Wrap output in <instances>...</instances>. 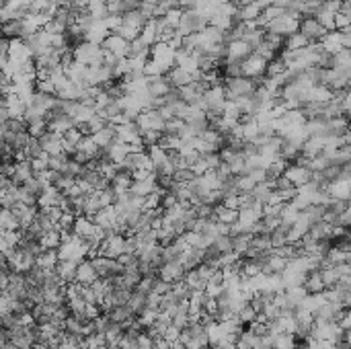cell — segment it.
Masks as SVG:
<instances>
[{"label": "cell", "mask_w": 351, "mask_h": 349, "mask_svg": "<svg viewBox=\"0 0 351 349\" xmlns=\"http://www.w3.org/2000/svg\"><path fill=\"white\" fill-rule=\"evenodd\" d=\"M349 191H351V183L349 179H337L329 185L327 193L333 197V200H349Z\"/></svg>", "instance_id": "15"}, {"label": "cell", "mask_w": 351, "mask_h": 349, "mask_svg": "<svg viewBox=\"0 0 351 349\" xmlns=\"http://www.w3.org/2000/svg\"><path fill=\"white\" fill-rule=\"evenodd\" d=\"M341 47L343 49L351 47V33H341Z\"/></svg>", "instance_id": "60"}, {"label": "cell", "mask_w": 351, "mask_h": 349, "mask_svg": "<svg viewBox=\"0 0 351 349\" xmlns=\"http://www.w3.org/2000/svg\"><path fill=\"white\" fill-rule=\"evenodd\" d=\"M86 9L94 21H103L107 17V0H90Z\"/></svg>", "instance_id": "27"}, {"label": "cell", "mask_w": 351, "mask_h": 349, "mask_svg": "<svg viewBox=\"0 0 351 349\" xmlns=\"http://www.w3.org/2000/svg\"><path fill=\"white\" fill-rule=\"evenodd\" d=\"M285 292V296H288V300L294 304V306H298L306 296H308V292H306V288L304 285H296V288H288V290H283Z\"/></svg>", "instance_id": "37"}, {"label": "cell", "mask_w": 351, "mask_h": 349, "mask_svg": "<svg viewBox=\"0 0 351 349\" xmlns=\"http://www.w3.org/2000/svg\"><path fill=\"white\" fill-rule=\"evenodd\" d=\"M158 146H161L163 150H167V152H179V150L185 146V142H183L179 136H169V134H163V136H161V140H158Z\"/></svg>", "instance_id": "25"}, {"label": "cell", "mask_w": 351, "mask_h": 349, "mask_svg": "<svg viewBox=\"0 0 351 349\" xmlns=\"http://www.w3.org/2000/svg\"><path fill=\"white\" fill-rule=\"evenodd\" d=\"M181 13H183L181 9H171V11L165 13L163 19H165V23H167L169 27H175V29H177V25H179V21H181Z\"/></svg>", "instance_id": "47"}, {"label": "cell", "mask_w": 351, "mask_h": 349, "mask_svg": "<svg viewBox=\"0 0 351 349\" xmlns=\"http://www.w3.org/2000/svg\"><path fill=\"white\" fill-rule=\"evenodd\" d=\"M265 64L267 62L263 58H259L255 52H250L242 62H240V68H242V76L246 78H259L265 74Z\"/></svg>", "instance_id": "3"}, {"label": "cell", "mask_w": 351, "mask_h": 349, "mask_svg": "<svg viewBox=\"0 0 351 349\" xmlns=\"http://www.w3.org/2000/svg\"><path fill=\"white\" fill-rule=\"evenodd\" d=\"M335 60H337V66L351 68V52L349 49H341L339 54H335Z\"/></svg>", "instance_id": "49"}, {"label": "cell", "mask_w": 351, "mask_h": 349, "mask_svg": "<svg viewBox=\"0 0 351 349\" xmlns=\"http://www.w3.org/2000/svg\"><path fill=\"white\" fill-rule=\"evenodd\" d=\"M181 236H183V240H185V242H187V244H189L191 248H197V244H199V238H202V236H199L197 232H193V230H189V232H183Z\"/></svg>", "instance_id": "55"}, {"label": "cell", "mask_w": 351, "mask_h": 349, "mask_svg": "<svg viewBox=\"0 0 351 349\" xmlns=\"http://www.w3.org/2000/svg\"><path fill=\"white\" fill-rule=\"evenodd\" d=\"M298 339L294 333H277L271 337V349H296Z\"/></svg>", "instance_id": "18"}, {"label": "cell", "mask_w": 351, "mask_h": 349, "mask_svg": "<svg viewBox=\"0 0 351 349\" xmlns=\"http://www.w3.org/2000/svg\"><path fill=\"white\" fill-rule=\"evenodd\" d=\"M302 285L306 288L308 294H318V292H323V290H325V283H323V279H321V271H318V269L308 271Z\"/></svg>", "instance_id": "17"}, {"label": "cell", "mask_w": 351, "mask_h": 349, "mask_svg": "<svg viewBox=\"0 0 351 349\" xmlns=\"http://www.w3.org/2000/svg\"><path fill=\"white\" fill-rule=\"evenodd\" d=\"M220 204L228 210H238L240 208V195H226V197H222Z\"/></svg>", "instance_id": "53"}, {"label": "cell", "mask_w": 351, "mask_h": 349, "mask_svg": "<svg viewBox=\"0 0 351 349\" xmlns=\"http://www.w3.org/2000/svg\"><path fill=\"white\" fill-rule=\"evenodd\" d=\"M125 306L130 308V312H132L134 316H138V314L146 308V294H142V292H138V290H132V296H130V300L125 302Z\"/></svg>", "instance_id": "24"}, {"label": "cell", "mask_w": 351, "mask_h": 349, "mask_svg": "<svg viewBox=\"0 0 351 349\" xmlns=\"http://www.w3.org/2000/svg\"><path fill=\"white\" fill-rule=\"evenodd\" d=\"M136 123L140 125V130L146 132V130H154V132H163L165 130V119L161 117V113H158L156 109H144Z\"/></svg>", "instance_id": "4"}, {"label": "cell", "mask_w": 351, "mask_h": 349, "mask_svg": "<svg viewBox=\"0 0 351 349\" xmlns=\"http://www.w3.org/2000/svg\"><path fill=\"white\" fill-rule=\"evenodd\" d=\"M265 316H267V321H275L277 319V316H279V308L273 304V302H267V304H263V310H261Z\"/></svg>", "instance_id": "52"}, {"label": "cell", "mask_w": 351, "mask_h": 349, "mask_svg": "<svg viewBox=\"0 0 351 349\" xmlns=\"http://www.w3.org/2000/svg\"><path fill=\"white\" fill-rule=\"evenodd\" d=\"M115 33H117L119 37H123L125 41H134V39H136V37L140 35L136 29H132V27H125L123 23H121V25H119V27L115 29Z\"/></svg>", "instance_id": "42"}, {"label": "cell", "mask_w": 351, "mask_h": 349, "mask_svg": "<svg viewBox=\"0 0 351 349\" xmlns=\"http://www.w3.org/2000/svg\"><path fill=\"white\" fill-rule=\"evenodd\" d=\"M283 177L288 179L294 187H302V185H306L310 181L312 171H308L304 167H298V165H288V167H285V171H283Z\"/></svg>", "instance_id": "6"}, {"label": "cell", "mask_w": 351, "mask_h": 349, "mask_svg": "<svg viewBox=\"0 0 351 349\" xmlns=\"http://www.w3.org/2000/svg\"><path fill=\"white\" fill-rule=\"evenodd\" d=\"M152 292L158 294V296H165L167 292H171V283L163 281L161 277H156V279H154V285H152Z\"/></svg>", "instance_id": "51"}, {"label": "cell", "mask_w": 351, "mask_h": 349, "mask_svg": "<svg viewBox=\"0 0 351 349\" xmlns=\"http://www.w3.org/2000/svg\"><path fill=\"white\" fill-rule=\"evenodd\" d=\"M183 275H185V269L181 267L179 261H169V263H163L158 267V277L167 283H175V281L183 279Z\"/></svg>", "instance_id": "7"}, {"label": "cell", "mask_w": 351, "mask_h": 349, "mask_svg": "<svg viewBox=\"0 0 351 349\" xmlns=\"http://www.w3.org/2000/svg\"><path fill=\"white\" fill-rule=\"evenodd\" d=\"M90 263H92L94 271H97V275L101 279H111V277H115V275H119L123 271V267L115 259H109V257H103V255L92 257Z\"/></svg>", "instance_id": "2"}, {"label": "cell", "mask_w": 351, "mask_h": 349, "mask_svg": "<svg viewBox=\"0 0 351 349\" xmlns=\"http://www.w3.org/2000/svg\"><path fill=\"white\" fill-rule=\"evenodd\" d=\"M158 208H161V195H158L156 191L144 197V206H142V212H150V210H158Z\"/></svg>", "instance_id": "43"}, {"label": "cell", "mask_w": 351, "mask_h": 349, "mask_svg": "<svg viewBox=\"0 0 351 349\" xmlns=\"http://www.w3.org/2000/svg\"><path fill=\"white\" fill-rule=\"evenodd\" d=\"M58 263V251L56 248H43L35 257V265L39 269H54Z\"/></svg>", "instance_id": "22"}, {"label": "cell", "mask_w": 351, "mask_h": 349, "mask_svg": "<svg viewBox=\"0 0 351 349\" xmlns=\"http://www.w3.org/2000/svg\"><path fill=\"white\" fill-rule=\"evenodd\" d=\"M202 99H204V103H206V111L208 109H214V107H222L224 105V101H226V97H224V86H210L204 94H202Z\"/></svg>", "instance_id": "9"}, {"label": "cell", "mask_w": 351, "mask_h": 349, "mask_svg": "<svg viewBox=\"0 0 351 349\" xmlns=\"http://www.w3.org/2000/svg\"><path fill=\"white\" fill-rule=\"evenodd\" d=\"M337 13L339 15H345V17H351V0H341Z\"/></svg>", "instance_id": "58"}, {"label": "cell", "mask_w": 351, "mask_h": 349, "mask_svg": "<svg viewBox=\"0 0 351 349\" xmlns=\"http://www.w3.org/2000/svg\"><path fill=\"white\" fill-rule=\"evenodd\" d=\"M212 216L216 218V222H220V224H234V222L238 220V210H228V208H224L222 204H218V206H214L212 208Z\"/></svg>", "instance_id": "14"}, {"label": "cell", "mask_w": 351, "mask_h": 349, "mask_svg": "<svg viewBox=\"0 0 351 349\" xmlns=\"http://www.w3.org/2000/svg\"><path fill=\"white\" fill-rule=\"evenodd\" d=\"M47 132V125H45V119H35V121H29L27 123V134L31 138H41L43 134Z\"/></svg>", "instance_id": "36"}, {"label": "cell", "mask_w": 351, "mask_h": 349, "mask_svg": "<svg viewBox=\"0 0 351 349\" xmlns=\"http://www.w3.org/2000/svg\"><path fill=\"white\" fill-rule=\"evenodd\" d=\"M323 148H325V144H323V138H321V136H308V138L302 142L300 154L312 158V156H316V154H321Z\"/></svg>", "instance_id": "20"}, {"label": "cell", "mask_w": 351, "mask_h": 349, "mask_svg": "<svg viewBox=\"0 0 351 349\" xmlns=\"http://www.w3.org/2000/svg\"><path fill=\"white\" fill-rule=\"evenodd\" d=\"M230 238H232V251L238 253V255L242 257L244 251L250 246V234H234Z\"/></svg>", "instance_id": "35"}, {"label": "cell", "mask_w": 351, "mask_h": 349, "mask_svg": "<svg viewBox=\"0 0 351 349\" xmlns=\"http://www.w3.org/2000/svg\"><path fill=\"white\" fill-rule=\"evenodd\" d=\"M92 140L99 148H107L109 144L115 142V125L113 123H107L103 130H99L97 134H92Z\"/></svg>", "instance_id": "19"}, {"label": "cell", "mask_w": 351, "mask_h": 349, "mask_svg": "<svg viewBox=\"0 0 351 349\" xmlns=\"http://www.w3.org/2000/svg\"><path fill=\"white\" fill-rule=\"evenodd\" d=\"M154 191H156L154 171H152V175H150L148 179H144V181H134V183H132V187H130V193L140 195V197H146V195H150V193H154Z\"/></svg>", "instance_id": "13"}, {"label": "cell", "mask_w": 351, "mask_h": 349, "mask_svg": "<svg viewBox=\"0 0 351 349\" xmlns=\"http://www.w3.org/2000/svg\"><path fill=\"white\" fill-rule=\"evenodd\" d=\"M78 296H80L86 304H97V298H94V292H92L90 285H82V283H78Z\"/></svg>", "instance_id": "46"}, {"label": "cell", "mask_w": 351, "mask_h": 349, "mask_svg": "<svg viewBox=\"0 0 351 349\" xmlns=\"http://www.w3.org/2000/svg\"><path fill=\"white\" fill-rule=\"evenodd\" d=\"M183 283L187 285L189 290H206V283H208V281H204L195 269H191V271H185Z\"/></svg>", "instance_id": "26"}, {"label": "cell", "mask_w": 351, "mask_h": 349, "mask_svg": "<svg viewBox=\"0 0 351 349\" xmlns=\"http://www.w3.org/2000/svg\"><path fill=\"white\" fill-rule=\"evenodd\" d=\"M255 316H257V312L253 310V306L246 302L238 312H236V319H238V323L240 325H248V323H253L255 321Z\"/></svg>", "instance_id": "39"}, {"label": "cell", "mask_w": 351, "mask_h": 349, "mask_svg": "<svg viewBox=\"0 0 351 349\" xmlns=\"http://www.w3.org/2000/svg\"><path fill=\"white\" fill-rule=\"evenodd\" d=\"M92 230H94V222H92V220H88V218H84V216H76L74 226H72V232H74L76 236L88 238V236H92Z\"/></svg>", "instance_id": "21"}, {"label": "cell", "mask_w": 351, "mask_h": 349, "mask_svg": "<svg viewBox=\"0 0 351 349\" xmlns=\"http://www.w3.org/2000/svg\"><path fill=\"white\" fill-rule=\"evenodd\" d=\"M195 271H197V273H199V277H202V279H204V281H210V279H212V275H214V271H216V269H214V267H210V265H208V263H199V265H197V267H195Z\"/></svg>", "instance_id": "54"}, {"label": "cell", "mask_w": 351, "mask_h": 349, "mask_svg": "<svg viewBox=\"0 0 351 349\" xmlns=\"http://www.w3.org/2000/svg\"><path fill=\"white\" fill-rule=\"evenodd\" d=\"M321 3H333V0H321Z\"/></svg>", "instance_id": "63"}, {"label": "cell", "mask_w": 351, "mask_h": 349, "mask_svg": "<svg viewBox=\"0 0 351 349\" xmlns=\"http://www.w3.org/2000/svg\"><path fill=\"white\" fill-rule=\"evenodd\" d=\"M179 335H181V329H177L175 325H169L167 329H165V333H163V339L171 345V343H175V341H179Z\"/></svg>", "instance_id": "50"}, {"label": "cell", "mask_w": 351, "mask_h": 349, "mask_svg": "<svg viewBox=\"0 0 351 349\" xmlns=\"http://www.w3.org/2000/svg\"><path fill=\"white\" fill-rule=\"evenodd\" d=\"M103 49L111 52L115 58H127V54H130V41H125L123 37H119L117 33H109L103 43H101Z\"/></svg>", "instance_id": "5"}, {"label": "cell", "mask_w": 351, "mask_h": 349, "mask_svg": "<svg viewBox=\"0 0 351 349\" xmlns=\"http://www.w3.org/2000/svg\"><path fill=\"white\" fill-rule=\"evenodd\" d=\"M318 23H321L327 31H335V15L333 13H327V11H323L318 17H314Z\"/></svg>", "instance_id": "44"}, {"label": "cell", "mask_w": 351, "mask_h": 349, "mask_svg": "<svg viewBox=\"0 0 351 349\" xmlns=\"http://www.w3.org/2000/svg\"><path fill=\"white\" fill-rule=\"evenodd\" d=\"M146 154L150 156V161H152V165H154V169L156 167H161L167 158H169V152L167 150H163L158 144H154V146H150V148H146Z\"/></svg>", "instance_id": "30"}, {"label": "cell", "mask_w": 351, "mask_h": 349, "mask_svg": "<svg viewBox=\"0 0 351 349\" xmlns=\"http://www.w3.org/2000/svg\"><path fill=\"white\" fill-rule=\"evenodd\" d=\"M310 41L304 37V35H300L298 31L296 33H292V35H288L285 37V41H283V49H290V52H296V49H304L306 45H308Z\"/></svg>", "instance_id": "28"}, {"label": "cell", "mask_w": 351, "mask_h": 349, "mask_svg": "<svg viewBox=\"0 0 351 349\" xmlns=\"http://www.w3.org/2000/svg\"><path fill=\"white\" fill-rule=\"evenodd\" d=\"M146 17L136 9V11H130V13H125V15H121V23L125 25V27H132V29H136L138 33L142 31V27L146 25Z\"/></svg>", "instance_id": "23"}, {"label": "cell", "mask_w": 351, "mask_h": 349, "mask_svg": "<svg viewBox=\"0 0 351 349\" xmlns=\"http://www.w3.org/2000/svg\"><path fill=\"white\" fill-rule=\"evenodd\" d=\"M183 347H185V349H206V347H202V345H199L195 339H191V341H189V343H185Z\"/></svg>", "instance_id": "61"}, {"label": "cell", "mask_w": 351, "mask_h": 349, "mask_svg": "<svg viewBox=\"0 0 351 349\" xmlns=\"http://www.w3.org/2000/svg\"><path fill=\"white\" fill-rule=\"evenodd\" d=\"M29 165H31V171H33V175L47 171V154H45V152H41L37 158H31Z\"/></svg>", "instance_id": "40"}, {"label": "cell", "mask_w": 351, "mask_h": 349, "mask_svg": "<svg viewBox=\"0 0 351 349\" xmlns=\"http://www.w3.org/2000/svg\"><path fill=\"white\" fill-rule=\"evenodd\" d=\"M193 177H195V175L191 173V169H177V171L173 173V181H175V183H189Z\"/></svg>", "instance_id": "48"}, {"label": "cell", "mask_w": 351, "mask_h": 349, "mask_svg": "<svg viewBox=\"0 0 351 349\" xmlns=\"http://www.w3.org/2000/svg\"><path fill=\"white\" fill-rule=\"evenodd\" d=\"M263 208V206H261ZM261 208H246V210H238V222L242 224H255V222L261 220Z\"/></svg>", "instance_id": "29"}, {"label": "cell", "mask_w": 351, "mask_h": 349, "mask_svg": "<svg viewBox=\"0 0 351 349\" xmlns=\"http://www.w3.org/2000/svg\"><path fill=\"white\" fill-rule=\"evenodd\" d=\"M302 3H304V5H306V3H314V0H302Z\"/></svg>", "instance_id": "62"}, {"label": "cell", "mask_w": 351, "mask_h": 349, "mask_svg": "<svg viewBox=\"0 0 351 349\" xmlns=\"http://www.w3.org/2000/svg\"><path fill=\"white\" fill-rule=\"evenodd\" d=\"M107 316L113 321V323H123V321H127V319H134V314L130 312V308H127L125 304H121V306H113L109 312H107Z\"/></svg>", "instance_id": "31"}, {"label": "cell", "mask_w": 351, "mask_h": 349, "mask_svg": "<svg viewBox=\"0 0 351 349\" xmlns=\"http://www.w3.org/2000/svg\"><path fill=\"white\" fill-rule=\"evenodd\" d=\"M161 136H163V132H154V130H146V132H142V142H144V146L146 148H150V146H154V144H158V140H161Z\"/></svg>", "instance_id": "45"}, {"label": "cell", "mask_w": 351, "mask_h": 349, "mask_svg": "<svg viewBox=\"0 0 351 349\" xmlns=\"http://www.w3.org/2000/svg\"><path fill=\"white\" fill-rule=\"evenodd\" d=\"M331 232H333V224H329L325 220H318V222H312L306 234L312 240H331Z\"/></svg>", "instance_id": "10"}, {"label": "cell", "mask_w": 351, "mask_h": 349, "mask_svg": "<svg viewBox=\"0 0 351 349\" xmlns=\"http://www.w3.org/2000/svg\"><path fill=\"white\" fill-rule=\"evenodd\" d=\"M298 33L300 35H304L310 43H316V41H321L329 31L318 23L314 17H300V21H298Z\"/></svg>", "instance_id": "1"}, {"label": "cell", "mask_w": 351, "mask_h": 349, "mask_svg": "<svg viewBox=\"0 0 351 349\" xmlns=\"http://www.w3.org/2000/svg\"><path fill=\"white\" fill-rule=\"evenodd\" d=\"M318 271H321V279H323V283H325V288H331V285H335V283H337L339 275H337L335 267H329V269H318Z\"/></svg>", "instance_id": "41"}, {"label": "cell", "mask_w": 351, "mask_h": 349, "mask_svg": "<svg viewBox=\"0 0 351 349\" xmlns=\"http://www.w3.org/2000/svg\"><path fill=\"white\" fill-rule=\"evenodd\" d=\"M337 325H339L341 331H349V327H351V316H349V312H347L345 316H341V319L337 321Z\"/></svg>", "instance_id": "59"}, {"label": "cell", "mask_w": 351, "mask_h": 349, "mask_svg": "<svg viewBox=\"0 0 351 349\" xmlns=\"http://www.w3.org/2000/svg\"><path fill=\"white\" fill-rule=\"evenodd\" d=\"M76 265H78L76 261H58L54 271H56V275L64 283H72L74 281V273H76Z\"/></svg>", "instance_id": "16"}, {"label": "cell", "mask_w": 351, "mask_h": 349, "mask_svg": "<svg viewBox=\"0 0 351 349\" xmlns=\"http://www.w3.org/2000/svg\"><path fill=\"white\" fill-rule=\"evenodd\" d=\"M94 279H99V275H97V271H94L90 259H82V261L76 265L74 281H76V283H82V285H90Z\"/></svg>", "instance_id": "8"}, {"label": "cell", "mask_w": 351, "mask_h": 349, "mask_svg": "<svg viewBox=\"0 0 351 349\" xmlns=\"http://www.w3.org/2000/svg\"><path fill=\"white\" fill-rule=\"evenodd\" d=\"M248 54H250V47L242 39H236V41L228 43V52H226V60L224 62H242Z\"/></svg>", "instance_id": "12"}, {"label": "cell", "mask_w": 351, "mask_h": 349, "mask_svg": "<svg viewBox=\"0 0 351 349\" xmlns=\"http://www.w3.org/2000/svg\"><path fill=\"white\" fill-rule=\"evenodd\" d=\"M165 78L169 80V84L173 88H181V86H185V84H189L191 80H193V76H191L187 70L179 68V66H173L169 72H165Z\"/></svg>", "instance_id": "11"}, {"label": "cell", "mask_w": 351, "mask_h": 349, "mask_svg": "<svg viewBox=\"0 0 351 349\" xmlns=\"http://www.w3.org/2000/svg\"><path fill=\"white\" fill-rule=\"evenodd\" d=\"M333 265H339V263H349V259H351V253H347V251H341V248H337V246H333L331 244V248H329V253L325 255Z\"/></svg>", "instance_id": "32"}, {"label": "cell", "mask_w": 351, "mask_h": 349, "mask_svg": "<svg viewBox=\"0 0 351 349\" xmlns=\"http://www.w3.org/2000/svg\"><path fill=\"white\" fill-rule=\"evenodd\" d=\"M39 244H41L43 248H58V246L62 244L60 232H58V230H47V232H43V234L39 236Z\"/></svg>", "instance_id": "34"}, {"label": "cell", "mask_w": 351, "mask_h": 349, "mask_svg": "<svg viewBox=\"0 0 351 349\" xmlns=\"http://www.w3.org/2000/svg\"><path fill=\"white\" fill-rule=\"evenodd\" d=\"M99 314H103L101 308H99V304H86V308H84V319H86V321L97 319Z\"/></svg>", "instance_id": "57"}, {"label": "cell", "mask_w": 351, "mask_h": 349, "mask_svg": "<svg viewBox=\"0 0 351 349\" xmlns=\"http://www.w3.org/2000/svg\"><path fill=\"white\" fill-rule=\"evenodd\" d=\"M76 150H82V152H86L90 158H94V156H97L99 154V146L97 144H94V140H92V136H82L80 138V142L76 144Z\"/></svg>", "instance_id": "33"}, {"label": "cell", "mask_w": 351, "mask_h": 349, "mask_svg": "<svg viewBox=\"0 0 351 349\" xmlns=\"http://www.w3.org/2000/svg\"><path fill=\"white\" fill-rule=\"evenodd\" d=\"M250 246L257 248L261 253H267L271 248V240H269V234H255L250 236Z\"/></svg>", "instance_id": "38"}, {"label": "cell", "mask_w": 351, "mask_h": 349, "mask_svg": "<svg viewBox=\"0 0 351 349\" xmlns=\"http://www.w3.org/2000/svg\"><path fill=\"white\" fill-rule=\"evenodd\" d=\"M62 138H64V140H68V142H72V144H78V142H80V138H82V134H80V130H78L76 125H74V128H70L68 132H64V134H62Z\"/></svg>", "instance_id": "56"}]
</instances>
